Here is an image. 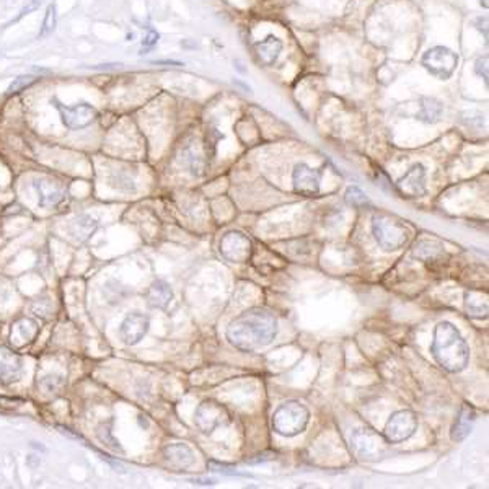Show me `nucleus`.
Returning <instances> with one entry per match:
<instances>
[{"instance_id": "6e6552de", "label": "nucleus", "mask_w": 489, "mask_h": 489, "mask_svg": "<svg viewBox=\"0 0 489 489\" xmlns=\"http://www.w3.org/2000/svg\"><path fill=\"white\" fill-rule=\"evenodd\" d=\"M230 422V412L224 405L217 401H204L199 405L194 415V424L202 434L211 435L219 427H224Z\"/></svg>"}, {"instance_id": "a878e982", "label": "nucleus", "mask_w": 489, "mask_h": 489, "mask_svg": "<svg viewBox=\"0 0 489 489\" xmlns=\"http://www.w3.org/2000/svg\"><path fill=\"white\" fill-rule=\"evenodd\" d=\"M56 26H58V7H56V3H49L46 8L41 30L38 33V40H45V38L51 36L56 31Z\"/></svg>"}, {"instance_id": "c9c22d12", "label": "nucleus", "mask_w": 489, "mask_h": 489, "mask_svg": "<svg viewBox=\"0 0 489 489\" xmlns=\"http://www.w3.org/2000/svg\"><path fill=\"white\" fill-rule=\"evenodd\" d=\"M193 483L194 484H214V483H216V481H214V479H204V481H202V479H193Z\"/></svg>"}, {"instance_id": "aec40b11", "label": "nucleus", "mask_w": 489, "mask_h": 489, "mask_svg": "<svg viewBox=\"0 0 489 489\" xmlns=\"http://www.w3.org/2000/svg\"><path fill=\"white\" fill-rule=\"evenodd\" d=\"M173 298V291L170 287L168 282L161 281V279H157V281L152 282V286L147 291V303L152 308H167L170 305Z\"/></svg>"}, {"instance_id": "f3484780", "label": "nucleus", "mask_w": 489, "mask_h": 489, "mask_svg": "<svg viewBox=\"0 0 489 489\" xmlns=\"http://www.w3.org/2000/svg\"><path fill=\"white\" fill-rule=\"evenodd\" d=\"M33 188L38 194V204L45 209L56 207L64 199L63 188L51 179H36Z\"/></svg>"}, {"instance_id": "2eb2a0df", "label": "nucleus", "mask_w": 489, "mask_h": 489, "mask_svg": "<svg viewBox=\"0 0 489 489\" xmlns=\"http://www.w3.org/2000/svg\"><path fill=\"white\" fill-rule=\"evenodd\" d=\"M23 360L15 351L8 349L7 346H0V382L10 385L18 382L22 377Z\"/></svg>"}, {"instance_id": "1a4fd4ad", "label": "nucleus", "mask_w": 489, "mask_h": 489, "mask_svg": "<svg viewBox=\"0 0 489 489\" xmlns=\"http://www.w3.org/2000/svg\"><path fill=\"white\" fill-rule=\"evenodd\" d=\"M417 429V417L412 411L401 410L393 412L385 426V438L390 444L405 442Z\"/></svg>"}, {"instance_id": "0eeeda50", "label": "nucleus", "mask_w": 489, "mask_h": 489, "mask_svg": "<svg viewBox=\"0 0 489 489\" xmlns=\"http://www.w3.org/2000/svg\"><path fill=\"white\" fill-rule=\"evenodd\" d=\"M54 108L59 111L63 125L70 131H82L85 127L92 126L98 118V110L90 103H77L69 106V104L61 103L59 99H52Z\"/></svg>"}, {"instance_id": "9d476101", "label": "nucleus", "mask_w": 489, "mask_h": 489, "mask_svg": "<svg viewBox=\"0 0 489 489\" xmlns=\"http://www.w3.org/2000/svg\"><path fill=\"white\" fill-rule=\"evenodd\" d=\"M212 155L207 150V147H204L196 141L188 142L183 145L182 152L178 155V161L183 168H186L193 177H202L207 172L209 161H211Z\"/></svg>"}, {"instance_id": "9b49d317", "label": "nucleus", "mask_w": 489, "mask_h": 489, "mask_svg": "<svg viewBox=\"0 0 489 489\" xmlns=\"http://www.w3.org/2000/svg\"><path fill=\"white\" fill-rule=\"evenodd\" d=\"M221 253L230 263H246L253 255V243L241 232H229L221 240Z\"/></svg>"}, {"instance_id": "f8f14e48", "label": "nucleus", "mask_w": 489, "mask_h": 489, "mask_svg": "<svg viewBox=\"0 0 489 489\" xmlns=\"http://www.w3.org/2000/svg\"><path fill=\"white\" fill-rule=\"evenodd\" d=\"M320 183H321V173L320 170L312 168L307 163L296 165L292 172V184L294 191L302 196H315L320 193Z\"/></svg>"}, {"instance_id": "c85d7f7f", "label": "nucleus", "mask_w": 489, "mask_h": 489, "mask_svg": "<svg viewBox=\"0 0 489 489\" xmlns=\"http://www.w3.org/2000/svg\"><path fill=\"white\" fill-rule=\"evenodd\" d=\"M65 385V380L63 375L59 374H46L45 377L40 380V388L47 395H56L63 390Z\"/></svg>"}, {"instance_id": "4468645a", "label": "nucleus", "mask_w": 489, "mask_h": 489, "mask_svg": "<svg viewBox=\"0 0 489 489\" xmlns=\"http://www.w3.org/2000/svg\"><path fill=\"white\" fill-rule=\"evenodd\" d=\"M398 193L406 198H419L426 194V168L416 163L396 182Z\"/></svg>"}, {"instance_id": "bb28decb", "label": "nucleus", "mask_w": 489, "mask_h": 489, "mask_svg": "<svg viewBox=\"0 0 489 489\" xmlns=\"http://www.w3.org/2000/svg\"><path fill=\"white\" fill-rule=\"evenodd\" d=\"M40 80H41L40 75H35V74H23V75H18V77H17V79H13V80H12V83L8 85L7 95H8V97H12V95H17V93L25 92V90L33 87V85L40 82Z\"/></svg>"}, {"instance_id": "f257e3e1", "label": "nucleus", "mask_w": 489, "mask_h": 489, "mask_svg": "<svg viewBox=\"0 0 489 489\" xmlns=\"http://www.w3.org/2000/svg\"><path fill=\"white\" fill-rule=\"evenodd\" d=\"M278 335V320L274 313L266 308H250L227 326V339L237 349L253 353L273 343Z\"/></svg>"}, {"instance_id": "4c0bfd02", "label": "nucleus", "mask_w": 489, "mask_h": 489, "mask_svg": "<svg viewBox=\"0 0 489 489\" xmlns=\"http://www.w3.org/2000/svg\"><path fill=\"white\" fill-rule=\"evenodd\" d=\"M479 6L488 8V0H479Z\"/></svg>"}, {"instance_id": "e433bc0d", "label": "nucleus", "mask_w": 489, "mask_h": 489, "mask_svg": "<svg viewBox=\"0 0 489 489\" xmlns=\"http://www.w3.org/2000/svg\"><path fill=\"white\" fill-rule=\"evenodd\" d=\"M42 2V0H31V6H35V7H40V3Z\"/></svg>"}, {"instance_id": "f03ea898", "label": "nucleus", "mask_w": 489, "mask_h": 489, "mask_svg": "<svg viewBox=\"0 0 489 489\" xmlns=\"http://www.w3.org/2000/svg\"><path fill=\"white\" fill-rule=\"evenodd\" d=\"M431 353L440 367L447 372H462L468 365V344L465 343L460 331L449 321H440L434 328Z\"/></svg>"}, {"instance_id": "ddd939ff", "label": "nucleus", "mask_w": 489, "mask_h": 489, "mask_svg": "<svg viewBox=\"0 0 489 489\" xmlns=\"http://www.w3.org/2000/svg\"><path fill=\"white\" fill-rule=\"evenodd\" d=\"M149 318L139 312H132L121 323L120 338L126 346L139 344L149 331Z\"/></svg>"}, {"instance_id": "72a5a7b5", "label": "nucleus", "mask_w": 489, "mask_h": 489, "mask_svg": "<svg viewBox=\"0 0 489 489\" xmlns=\"http://www.w3.org/2000/svg\"><path fill=\"white\" fill-rule=\"evenodd\" d=\"M474 72L488 83V58H479L476 63H474Z\"/></svg>"}, {"instance_id": "5701e85b", "label": "nucleus", "mask_w": 489, "mask_h": 489, "mask_svg": "<svg viewBox=\"0 0 489 489\" xmlns=\"http://www.w3.org/2000/svg\"><path fill=\"white\" fill-rule=\"evenodd\" d=\"M444 115V104L439 102L438 98L424 97L421 98V110L417 113L416 118L427 125H434V122L440 121V118Z\"/></svg>"}, {"instance_id": "393cba45", "label": "nucleus", "mask_w": 489, "mask_h": 489, "mask_svg": "<svg viewBox=\"0 0 489 489\" xmlns=\"http://www.w3.org/2000/svg\"><path fill=\"white\" fill-rule=\"evenodd\" d=\"M102 294L104 300L108 303H113V305H116V303L122 302L127 296H129V289L122 286L121 282L115 281V279H111V281H106L103 284Z\"/></svg>"}, {"instance_id": "c756f323", "label": "nucleus", "mask_w": 489, "mask_h": 489, "mask_svg": "<svg viewBox=\"0 0 489 489\" xmlns=\"http://www.w3.org/2000/svg\"><path fill=\"white\" fill-rule=\"evenodd\" d=\"M97 438L99 442H102L104 447H108V449H111V450H115V452H122V449H121V445L120 442H118L115 435H113V431H111V422L108 424V422H102V424L98 426V429H97Z\"/></svg>"}, {"instance_id": "dca6fc26", "label": "nucleus", "mask_w": 489, "mask_h": 489, "mask_svg": "<svg viewBox=\"0 0 489 489\" xmlns=\"http://www.w3.org/2000/svg\"><path fill=\"white\" fill-rule=\"evenodd\" d=\"M163 457L170 467L175 470H186L196 462V455L186 444H170L163 449Z\"/></svg>"}, {"instance_id": "412c9836", "label": "nucleus", "mask_w": 489, "mask_h": 489, "mask_svg": "<svg viewBox=\"0 0 489 489\" xmlns=\"http://www.w3.org/2000/svg\"><path fill=\"white\" fill-rule=\"evenodd\" d=\"M411 253L416 259L424 261V263H429V261H435V259H439L440 256H444V245L438 240L421 239V240H417L415 245H412Z\"/></svg>"}, {"instance_id": "7c9ffc66", "label": "nucleus", "mask_w": 489, "mask_h": 489, "mask_svg": "<svg viewBox=\"0 0 489 489\" xmlns=\"http://www.w3.org/2000/svg\"><path fill=\"white\" fill-rule=\"evenodd\" d=\"M346 201L354 207H362L365 204H369V198L365 196V193L360 188L351 186L348 188V191H346Z\"/></svg>"}, {"instance_id": "b1692460", "label": "nucleus", "mask_w": 489, "mask_h": 489, "mask_svg": "<svg viewBox=\"0 0 489 489\" xmlns=\"http://www.w3.org/2000/svg\"><path fill=\"white\" fill-rule=\"evenodd\" d=\"M465 305L470 316L486 318L488 316V296L483 292H468L465 297Z\"/></svg>"}, {"instance_id": "423d86ee", "label": "nucleus", "mask_w": 489, "mask_h": 489, "mask_svg": "<svg viewBox=\"0 0 489 489\" xmlns=\"http://www.w3.org/2000/svg\"><path fill=\"white\" fill-rule=\"evenodd\" d=\"M421 64L432 77L439 80H449L454 75L455 69H457L458 56L452 49H449V47L434 46L422 54Z\"/></svg>"}, {"instance_id": "f704fd0d", "label": "nucleus", "mask_w": 489, "mask_h": 489, "mask_svg": "<svg viewBox=\"0 0 489 489\" xmlns=\"http://www.w3.org/2000/svg\"><path fill=\"white\" fill-rule=\"evenodd\" d=\"M26 463H28V467H31V468H36L38 465L41 463V460L40 457H35V455H30V457L26 458Z\"/></svg>"}, {"instance_id": "6ab92c4d", "label": "nucleus", "mask_w": 489, "mask_h": 489, "mask_svg": "<svg viewBox=\"0 0 489 489\" xmlns=\"http://www.w3.org/2000/svg\"><path fill=\"white\" fill-rule=\"evenodd\" d=\"M98 229V221L95 217L88 216V214H82V216L75 217L72 221V224L69 227L70 237L79 243H83L92 239L95 235V232Z\"/></svg>"}, {"instance_id": "2f4dec72", "label": "nucleus", "mask_w": 489, "mask_h": 489, "mask_svg": "<svg viewBox=\"0 0 489 489\" xmlns=\"http://www.w3.org/2000/svg\"><path fill=\"white\" fill-rule=\"evenodd\" d=\"M17 326H18V331H20L22 338L26 339V341L35 338L36 333H38V325L33 320H30V318H23V320L18 323Z\"/></svg>"}, {"instance_id": "7ed1b4c3", "label": "nucleus", "mask_w": 489, "mask_h": 489, "mask_svg": "<svg viewBox=\"0 0 489 489\" xmlns=\"http://www.w3.org/2000/svg\"><path fill=\"white\" fill-rule=\"evenodd\" d=\"M372 234L380 248L396 251L410 241L411 230L405 222L396 217L378 214L372 219Z\"/></svg>"}, {"instance_id": "4be33fe9", "label": "nucleus", "mask_w": 489, "mask_h": 489, "mask_svg": "<svg viewBox=\"0 0 489 489\" xmlns=\"http://www.w3.org/2000/svg\"><path fill=\"white\" fill-rule=\"evenodd\" d=\"M474 421H476V415H474L473 408H470V405H463L457 416V421H455L452 427V440L460 442V440L468 438L470 432L473 429Z\"/></svg>"}, {"instance_id": "20e7f679", "label": "nucleus", "mask_w": 489, "mask_h": 489, "mask_svg": "<svg viewBox=\"0 0 489 489\" xmlns=\"http://www.w3.org/2000/svg\"><path fill=\"white\" fill-rule=\"evenodd\" d=\"M310 412L297 401L284 403L274 411L273 427L282 438H296L307 429Z\"/></svg>"}, {"instance_id": "473e14b6", "label": "nucleus", "mask_w": 489, "mask_h": 489, "mask_svg": "<svg viewBox=\"0 0 489 489\" xmlns=\"http://www.w3.org/2000/svg\"><path fill=\"white\" fill-rule=\"evenodd\" d=\"M160 35L155 30H150L147 33V36L144 38V41H142V51L141 54H144V51H150L152 47L157 46V42H159Z\"/></svg>"}, {"instance_id": "a211bd4d", "label": "nucleus", "mask_w": 489, "mask_h": 489, "mask_svg": "<svg viewBox=\"0 0 489 489\" xmlns=\"http://www.w3.org/2000/svg\"><path fill=\"white\" fill-rule=\"evenodd\" d=\"M282 41L279 40L278 36H274V35H269V36H266L264 40H261L258 41L255 45V49H256V54H258V59L263 63L264 65H274L278 63V59H279V56H281V52H282Z\"/></svg>"}, {"instance_id": "cd10ccee", "label": "nucleus", "mask_w": 489, "mask_h": 489, "mask_svg": "<svg viewBox=\"0 0 489 489\" xmlns=\"http://www.w3.org/2000/svg\"><path fill=\"white\" fill-rule=\"evenodd\" d=\"M110 186L118 189V191H121V193H136L134 178H131V175L122 172V170H118L116 173L111 175Z\"/></svg>"}, {"instance_id": "39448f33", "label": "nucleus", "mask_w": 489, "mask_h": 489, "mask_svg": "<svg viewBox=\"0 0 489 489\" xmlns=\"http://www.w3.org/2000/svg\"><path fill=\"white\" fill-rule=\"evenodd\" d=\"M388 440L385 435L378 434L374 429H358L351 435V449L355 457L365 462H378L388 452Z\"/></svg>"}]
</instances>
